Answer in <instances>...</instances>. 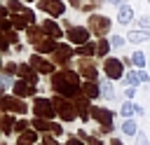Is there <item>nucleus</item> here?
Listing matches in <instances>:
<instances>
[{"instance_id":"obj_4","label":"nucleus","mask_w":150,"mask_h":145,"mask_svg":"<svg viewBox=\"0 0 150 145\" xmlns=\"http://www.w3.org/2000/svg\"><path fill=\"white\" fill-rule=\"evenodd\" d=\"M33 115H35L38 119H52V117L56 115L54 103H52L49 98H35V103H33Z\"/></svg>"},{"instance_id":"obj_14","label":"nucleus","mask_w":150,"mask_h":145,"mask_svg":"<svg viewBox=\"0 0 150 145\" xmlns=\"http://www.w3.org/2000/svg\"><path fill=\"white\" fill-rule=\"evenodd\" d=\"M73 103H75V108H77V115H80V119L84 122V119H89L91 117V101L84 96V94H80V96H75L73 98Z\"/></svg>"},{"instance_id":"obj_11","label":"nucleus","mask_w":150,"mask_h":145,"mask_svg":"<svg viewBox=\"0 0 150 145\" xmlns=\"http://www.w3.org/2000/svg\"><path fill=\"white\" fill-rule=\"evenodd\" d=\"M38 9L52 14V16H61L66 12V5L61 0H38Z\"/></svg>"},{"instance_id":"obj_34","label":"nucleus","mask_w":150,"mask_h":145,"mask_svg":"<svg viewBox=\"0 0 150 145\" xmlns=\"http://www.w3.org/2000/svg\"><path fill=\"white\" fill-rule=\"evenodd\" d=\"M110 44H112L115 49H122V47H124V37H120V35H112V40H110Z\"/></svg>"},{"instance_id":"obj_2","label":"nucleus","mask_w":150,"mask_h":145,"mask_svg":"<svg viewBox=\"0 0 150 145\" xmlns=\"http://www.w3.org/2000/svg\"><path fill=\"white\" fill-rule=\"evenodd\" d=\"M52 103H54L56 117H61L63 122H73L75 117H80V115H77V108H75V103H73L70 98H63V96H54V98H52Z\"/></svg>"},{"instance_id":"obj_22","label":"nucleus","mask_w":150,"mask_h":145,"mask_svg":"<svg viewBox=\"0 0 150 145\" xmlns=\"http://www.w3.org/2000/svg\"><path fill=\"white\" fill-rule=\"evenodd\" d=\"M14 126H16L14 117H12L9 112H5V115H2V133H5V136H9V133L14 131Z\"/></svg>"},{"instance_id":"obj_7","label":"nucleus","mask_w":150,"mask_h":145,"mask_svg":"<svg viewBox=\"0 0 150 145\" xmlns=\"http://www.w3.org/2000/svg\"><path fill=\"white\" fill-rule=\"evenodd\" d=\"M28 63L33 65V70H35L38 75H40V72H42V75H54V65H56V63H54V61H47V58H42L40 54H30Z\"/></svg>"},{"instance_id":"obj_49","label":"nucleus","mask_w":150,"mask_h":145,"mask_svg":"<svg viewBox=\"0 0 150 145\" xmlns=\"http://www.w3.org/2000/svg\"><path fill=\"white\" fill-rule=\"evenodd\" d=\"M148 2H150V0H148Z\"/></svg>"},{"instance_id":"obj_32","label":"nucleus","mask_w":150,"mask_h":145,"mask_svg":"<svg viewBox=\"0 0 150 145\" xmlns=\"http://www.w3.org/2000/svg\"><path fill=\"white\" fill-rule=\"evenodd\" d=\"M40 145H61L52 133H47V136H42V140H40Z\"/></svg>"},{"instance_id":"obj_43","label":"nucleus","mask_w":150,"mask_h":145,"mask_svg":"<svg viewBox=\"0 0 150 145\" xmlns=\"http://www.w3.org/2000/svg\"><path fill=\"white\" fill-rule=\"evenodd\" d=\"M68 2H70V5H73V7H77V9H82V5H84V2H82V0H68Z\"/></svg>"},{"instance_id":"obj_30","label":"nucleus","mask_w":150,"mask_h":145,"mask_svg":"<svg viewBox=\"0 0 150 145\" xmlns=\"http://www.w3.org/2000/svg\"><path fill=\"white\" fill-rule=\"evenodd\" d=\"M28 129H30V122H26V119H16V126H14L16 133H23V131H28Z\"/></svg>"},{"instance_id":"obj_15","label":"nucleus","mask_w":150,"mask_h":145,"mask_svg":"<svg viewBox=\"0 0 150 145\" xmlns=\"http://www.w3.org/2000/svg\"><path fill=\"white\" fill-rule=\"evenodd\" d=\"M21 80H26V82H30V84H38V72L33 70V65L30 63H19V72H16Z\"/></svg>"},{"instance_id":"obj_1","label":"nucleus","mask_w":150,"mask_h":145,"mask_svg":"<svg viewBox=\"0 0 150 145\" xmlns=\"http://www.w3.org/2000/svg\"><path fill=\"white\" fill-rule=\"evenodd\" d=\"M52 89L56 91V96L63 98H75L82 94V82H80V72L75 70H59L52 75Z\"/></svg>"},{"instance_id":"obj_41","label":"nucleus","mask_w":150,"mask_h":145,"mask_svg":"<svg viewBox=\"0 0 150 145\" xmlns=\"http://www.w3.org/2000/svg\"><path fill=\"white\" fill-rule=\"evenodd\" d=\"M2 30H5V33H7V30H12V21H9V19H5V21H2Z\"/></svg>"},{"instance_id":"obj_17","label":"nucleus","mask_w":150,"mask_h":145,"mask_svg":"<svg viewBox=\"0 0 150 145\" xmlns=\"http://www.w3.org/2000/svg\"><path fill=\"white\" fill-rule=\"evenodd\" d=\"M56 47H59V44H56V40H54V37H49V35H45V37L35 44L38 54H40V51H42V54H47V51H49V54H54V51H56Z\"/></svg>"},{"instance_id":"obj_40","label":"nucleus","mask_w":150,"mask_h":145,"mask_svg":"<svg viewBox=\"0 0 150 145\" xmlns=\"http://www.w3.org/2000/svg\"><path fill=\"white\" fill-rule=\"evenodd\" d=\"M124 96H127V98L131 101V98L136 96V89H134V87H127V91H124Z\"/></svg>"},{"instance_id":"obj_46","label":"nucleus","mask_w":150,"mask_h":145,"mask_svg":"<svg viewBox=\"0 0 150 145\" xmlns=\"http://www.w3.org/2000/svg\"><path fill=\"white\" fill-rule=\"evenodd\" d=\"M16 145H28V143H19V140H16Z\"/></svg>"},{"instance_id":"obj_8","label":"nucleus","mask_w":150,"mask_h":145,"mask_svg":"<svg viewBox=\"0 0 150 145\" xmlns=\"http://www.w3.org/2000/svg\"><path fill=\"white\" fill-rule=\"evenodd\" d=\"M87 23H89V30L94 35H105L110 30V19L108 16H101V14H91Z\"/></svg>"},{"instance_id":"obj_19","label":"nucleus","mask_w":150,"mask_h":145,"mask_svg":"<svg viewBox=\"0 0 150 145\" xmlns=\"http://www.w3.org/2000/svg\"><path fill=\"white\" fill-rule=\"evenodd\" d=\"M96 51H98V42H87V44H82V47L75 49V54H77L80 58H89V56H94Z\"/></svg>"},{"instance_id":"obj_20","label":"nucleus","mask_w":150,"mask_h":145,"mask_svg":"<svg viewBox=\"0 0 150 145\" xmlns=\"http://www.w3.org/2000/svg\"><path fill=\"white\" fill-rule=\"evenodd\" d=\"M131 19H134V9H131V5H120V9H117V21L120 23H131Z\"/></svg>"},{"instance_id":"obj_27","label":"nucleus","mask_w":150,"mask_h":145,"mask_svg":"<svg viewBox=\"0 0 150 145\" xmlns=\"http://www.w3.org/2000/svg\"><path fill=\"white\" fill-rule=\"evenodd\" d=\"M35 140H38V131H35V129H28V131L19 133V143H28V145H33Z\"/></svg>"},{"instance_id":"obj_26","label":"nucleus","mask_w":150,"mask_h":145,"mask_svg":"<svg viewBox=\"0 0 150 145\" xmlns=\"http://www.w3.org/2000/svg\"><path fill=\"white\" fill-rule=\"evenodd\" d=\"M129 42H150V33L148 30H131Z\"/></svg>"},{"instance_id":"obj_18","label":"nucleus","mask_w":150,"mask_h":145,"mask_svg":"<svg viewBox=\"0 0 150 145\" xmlns=\"http://www.w3.org/2000/svg\"><path fill=\"white\" fill-rule=\"evenodd\" d=\"M42 30H45L49 37H54V40L61 37V28H59V23L52 21V19H45V21H42Z\"/></svg>"},{"instance_id":"obj_10","label":"nucleus","mask_w":150,"mask_h":145,"mask_svg":"<svg viewBox=\"0 0 150 145\" xmlns=\"http://www.w3.org/2000/svg\"><path fill=\"white\" fill-rule=\"evenodd\" d=\"M77 72H80L84 80H91V82H96V77H98L96 63L89 61V58H80V61H77Z\"/></svg>"},{"instance_id":"obj_33","label":"nucleus","mask_w":150,"mask_h":145,"mask_svg":"<svg viewBox=\"0 0 150 145\" xmlns=\"http://www.w3.org/2000/svg\"><path fill=\"white\" fill-rule=\"evenodd\" d=\"M2 72H5V75H14V72H19V65L9 61V63H5V70H2Z\"/></svg>"},{"instance_id":"obj_29","label":"nucleus","mask_w":150,"mask_h":145,"mask_svg":"<svg viewBox=\"0 0 150 145\" xmlns=\"http://www.w3.org/2000/svg\"><path fill=\"white\" fill-rule=\"evenodd\" d=\"M131 61H134L136 68H143V65H145V54H143V51H134V54H131Z\"/></svg>"},{"instance_id":"obj_12","label":"nucleus","mask_w":150,"mask_h":145,"mask_svg":"<svg viewBox=\"0 0 150 145\" xmlns=\"http://www.w3.org/2000/svg\"><path fill=\"white\" fill-rule=\"evenodd\" d=\"M73 51H75V49H73L70 44H59V47H56V51L52 54V61H54V63H59V65H68V63H70V58H73Z\"/></svg>"},{"instance_id":"obj_25","label":"nucleus","mask_w":150,"mask_h":145,"mask_svg":"<svg viewBox=\"0 0 150 145\" xmlns=\"http://www.w3.org/2000/svg\"><path fill=\"white\" fill-rule=\"evenodd\" d=\"M122 133H124V136H138V124H136L134 119H124Z\"/></svg>"},{"instance_id":"obj_45","label":"nucleus","mask_w":150,"mask_h":145,"mask_svg":"<svg viewBox=\"0 0 150 145\" xmlns=\"http://www.w3.org/2000/svg\"><path fill=\"white\" fill-rule=\"evenodd\" d=\"M110 145H124V143H122L120 138H112V140H110Z\"/></svg>"},{"instance_id":"obj_3","label":"nucleus","mask_w":150,"mask_h":145,"mask_svg":"<svg viewBox=\"0 0 150 145\" xmlns=\"http://www.w3.org/2000/svg\"><path fill=\"white\" fill-rule=\"evenodd\" d=\"M91 117L101 124V133H110L112 131V126H115V112L112 110H108V108H103V105H94L91 108Z\"/></svg>"},{"instance_id":"obj_44","label":"nucleus","mask_w":150,"mask_h":145,"mask_svg":"<svg viewBox=\"0 0 150 145\" xmlns=\"http://www.w3.org/2000/svg\"><path fill=\"white\" fill-rule=\"evenodd\" d=\"M89 145H103V143H101L98 138H89Z\"/></svg>"},{"instance_id":"obj_5","label":"nucleus","mask_w":150,"mask_h":145,"mask_svg":"<svg viewBox=\"0 0 150 145\" xmlns=\"http://www.w3.org/2000/svg\"><path fill=\"white\" fill-rule=\"evenodd\" d=\"M103 70L108 80H122L124 77V63L122 58H105L103 61Z\"/></svg>"},{"instance_id":"obj_24","label":"nucleus","mask_w":150,"mask_h":145,"mask_svg":"<svg viewBox=\"0 0 150 145\" xmlns=\"http://www.w3.org/2000/svg\"><path fill=\"white\" fill-rule=\"evenodd\" d=\"M136 110H138V105H136V103H131V101H124V103H122V108H120L122 117H127V119H131V115H136Z\"/></svg>"},{"instance_id":"obj_6","label":"nucleus","mask_w":150,"mask_h":145,"mask_svg":"<svg viewBox=\"0 0 150 145\" xmlns=\"http://www.w3.org/2000/svg\"><path fill=\"white\" fill-rule=\"evenodd\" d=\"M0 103H2V110H5V112H16V115H26V112H28V105H26L21 98L9 96V94H5Z\"/></svg>"},{"instance_id":"obj_38","label":"nucleus","mask_w":150,"mask_h":145,"mask_svg":"<svg viewBox=\"0 0 150 145\" xmlns=\"http://www.w3.org/2000/svg\"><path fill=\"white\" fill-rule=\"evenodd\" d=\"M138 26H141L143 30H145V28H150V19H148V16H141V19H138Z\"/></svg>"},{"instance_id":"obj_42","label":"nucleus","mask_w":150,"mask_h":145,"mask_svg":"<svg viewBox=\"0 0 150 145\" xmlns=\"http://www.w3.org/2000/svg\"><path fill=\"white\" fill-rule=\"evenodd\" d=\"M138 75H141V82H150V75H148V72H143V70H138Z\"/></svg>"},{"instance_id":"obj_13","label":"nucleus","mask_w":150,"mask_h":145,"mask_svg":"<svg viewBox=\"0 0 150 145\" xmlns=\"http://www.w3.org/2000/svg\"><path fill=\"white\" fill-rule=\"evenodd\" d=\"M12 91H14V96H16V98H28V96H35L38 87H35V84H30V82H26V80H16V82H14V87H12Z\"/></svg>"},{"instance_id":"obj_47","label":"nucleus","mask_w":150,"mask_h":145,"mask_svg":"<svg viewBox=\"0 0 150 145\" xmlns=\"http://www.w3.org/2000/svg\"><path fill=\"white\" fill-rule=\"evenodd\" d=\"M2 145H9V143H2Z\"/></svg>"},{"instance_id":"obj_39","label":"nucleus","mask_w":150,"mask_h":145,"mask_svg":"<svg viewBox=\"0 0 150 145\" xmlns=\"http://www.w3.org/2000/svg\"><path fill=\"white\" fill-rule=\"evenodd\" d=\"M66 145H84V143H82L80 138H75V136H70V138L66 140Z\"/></svg>"},{"instance_id":"obj_31","label":"nucleus","mask_w":150,"mask_h":145,"mask_svg":"<svg viewBox=\"0 0 150 145\" xmlns=\"http://www.w3.org/2000/svg\"><path fill=\"white\" fill-rule=\"evenodd\" d=\"M108 49H110V42H108V40H98V51H96V54H98V56H105Z\"/></svg>"},{"instance_id":"obj_9","label":"nucleus","mask_w":150,"mask_h":145,"mask_svg":"<svg viewBox=\"0 0 150 145\" xmlns=\"http://www.w3.org/2000/svg\"><path fill=\"white\" fill-rule=\"evenodd\" d=\"M66 35L75 47H82V44L89 42V28H84V26H70Z\"/></svg>"},{"instance_id":"obj_23","label":"nucleus","mask_w":150,"mask_h":145,"mask_svg":"<svg viewBox=\"0 0 150 145\" xmlns=\"http://www.w3.org/2000/svg\"><path fill=\"white\" fill-rule=\"evenodd\" d=\"M112 96H115V89H112L110 80H103V82H101V98H105V101H112Z\"/></svg>"},{"instance_id":"obj_48","label":"nucleus","mask_w":150,"mask_h":145,"mask_svg":"<svg viewBox=\"0 0 150 145\" xmlns=\"http://www.w3.org/2000/svg\"><path fill=\"white\" fill-rule=\"evenodd\" d=\"M28 2H33V0H28Z\"/></svg>"},{"instance_id":"obj_36","label":"nucleus","mask_w":150,"mask_h":145,"mask_svg":"<svg viewBox=\"0 0 150 145\" xmlns=\"http://www.w3.org/2000/svg\"><path fill=\"white\" fill-rule=\"evenodd\" d=\"M16 40H19V35H16L14 30H7V33H5V42H7V44H9V42H16Z\"/></svg>"},{"instance_id":"obj_16","label":"nucleus","mask_w":150,"mask_h":145,"mask_svg":"<svg viewBox=\"0 0 150 145\" xmlns=\"http://www.w3.org/2000/svg\"><path fill=\"white\" fill-rule=\"evenodd\" d=\"M82 94L91 101V98H101V87L98 82H91V80H84L82 82Z\"/></svg>"},{"instance_id":"obj_35","label":"nucleus","mask_w":150,"mask_h":145,"mask_svg":"<svg viewBox=\"0 0 150 145\" xmlns=\"http://www.w3.org/2000/svg\"><path fill=\"white\" fill-rule=\"evenodd\" d=\"M134 143H136V145H150V140H148V136H145L143 131H138V136H136Z\"/></svg>"},{"instance_id":"obj_28","label":"nucleus","mask_w":150,"mask_h":145,"mask_svg":"<svg viewBox=\"0 0 150 145\" xmlns=\"http://www.w3.org/2000/svg\"><path fill=\"white\" fill-rule=\"evenodd\" d=\"M124 84H127V87H134V89H136V87L141 84V75H138V72H134V70H129V72L124 75Z\"/></svg>"},{"instance_id":"obj_37","label":"nucleus","mask_w":150,"mask_h":145,"mask_svg":"<svg viewBox=\"0 0 150 145\" xmlns=\"http://www.w3.org/2000/svg\"><path fill=\"white\" fill-rule=\"evenodd\" d=\"M9 87H14L12 84V75H5L2 72V89H9Z\"/></svg>"},{"instance_id":"obj_21","label":"nucleus","mask_w":150,"mask_h":145,"mask_svg":"<svg viewBox=\"0 0 150 145\" xmlns=\"http://www.w3.org/2000/svg\"><path fill=\"white\" fill-rule=\"evenodd\" d=\"M26 37H28V42L30 44H38L42 37H45V30H42V26L38 28V26H30L28 30H26Z\"/></svg>"}]
</instances>
